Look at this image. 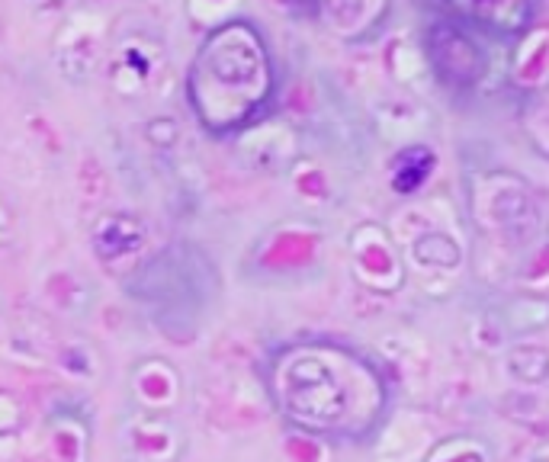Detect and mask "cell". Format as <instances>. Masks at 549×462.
<instances>
[{
    "instance_id": "6da1fadb",
    "label": "cell",
    "mask_w": 549,
    "mask_h": 462,
    "mask_svg": "<svg viewBox=\"0 0 549 462\" xmlns=\"http://www.w3.org/2000/svg\"><path fill=\"white\" fill-rule=\"evenodd\" d=\"M270 392L286 421L334 440H360L386 414V389L370 360L334 341L280 350L270 363Z\"/></svg>"
},
{
    "instance_id": "7a4b0ae2",
    "label": "cell",
    "mask_w": 549,
    "mask_h": 462,
    "mask_svg": "<svg viewBox=\"0 0 549 462\" xmlns=\"http://www.w3.org/2000/svg\"><path fill=\"white\" fill-rule=\"evenodd\" d=\"M277 87L264 36L248 20L216 26L196 52L187 97L212 135L238 132L267 110Z\"/></svg>"
},
{
    "instance_id": "3957f363",
    "label": "cell",
    "mask_w": 549,
    "mask_h": 462,
    "mask_svg": "<svg viewBox=\"0 0 549 462\" xmlns=\"http://www.w3.org/2000/svg\"><path fill=\"white\" fill-rule=\"evenodd\" d=\"M427 55L431 65L440 74V81H447L453 87H472L479 84V77L485 74V52L479 49L472 36L463 29V23H434L427 33Z\"/></svg>"
},
{
    "instance_id": "277c9868",
    "label": "cell",
    "mask_w": 549,
    "mask_h": 462,
    "mask_svg": "<svg viewBox=\"0 0 549 462\" xmlns=\"http://www.w3.org/2000/svg\"><path fill=\"white\" fill-rule=\"evenodd\" d=\"M456 23L479 26L495 36H521L533 20L537 0H447Z\"/></svg>"
},
{
    "instance_id": "5b68a950",
    "label": "cell",
    "mask_w": 549,
    "mask_h": 462,
    "mask_svg": "<svg viewBox=\"0 0 549 462\" xmlns=\"http://www.w3.org/2000/svg\"><path fill=\"white\" fill-rule=\"evenodd\" d=\"M142 222L135 215H106L94 231V248L103 260H116L139 248Z\"/></svg>"
},
{
    "instance_id": "8992f818",
    "label": "cell",
    "mask_w": 549,
    "mask_h": 462,
    "mask_svg": "<svg viewBox=\"0 0 549 462\" xmlns=\"http://www.w3.org/2000/svg\"><path fill=\"white\" fill-rule=\"evenodd\" d=\"M431 167H434V154L427 148L402 151L392 164V187L399 193H415L427 180V174H431Z\"/></svg>"
},
{
    "instance_id": "52a82bcc",
    "label": "cell",
    "mask_w": 549,
    "mask_h": 462,
    "mask_svg": "<svg viewBox=\"0 0 549 462\" xmlns=\"http://www.w3.org/2000/svg\"><path fill=\"white\" fill-rule=\"evenodd\" d=\"M508 369L517 382H543L549 376V353L540 347H517L508 360Z\"/></svg>"
}]
</instances>
